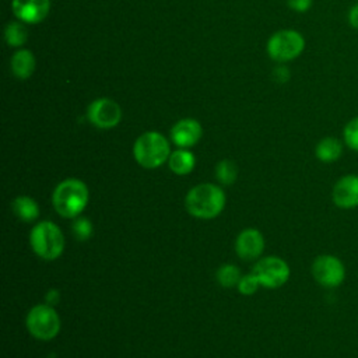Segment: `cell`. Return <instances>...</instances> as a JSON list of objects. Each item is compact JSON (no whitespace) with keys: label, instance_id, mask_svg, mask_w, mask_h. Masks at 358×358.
Returning a JSON list of instances; mask_svg holds the SVG:
<instances>
[{"label":"cell","instance_id":"5bb4252c","mask_svg":"<svg viewBox=\"0 0 358 358\" xmlns=\"http://www.w3.org/2000/svg\"><path fill=\"white\" fill-rule=\"evenodd\" d=\"M343 154V143L337 137H323L315 147V155L324 164L336 162Z\"/></svg>","mask_w":358,"mask_h":358},{"label":"cell","instance_id":"8fae6325","mask_svg":"<svg viewBox=\"0 0 358 358\" xmlns=\"http://www.w3.org/2000/svg\"><path fill=\"white\" fill-rule=\"evenodd\" d=\"M49 8V0H13L14 15L27 24H38L45 20Z\"/></svg>","mask_w":358,"mask_h":358},{"label":"cell","instance_id":"ac0fdd59","mask_svg":"<svg viewBox=\"0 0 358 358\" xmlns=\"http://www.w3.org/2000/svg\"><path fill=\"white\" fill-rule=\"evenodd\" d=\"M4 38H6V42L10 45V46H21L27 42V38H28V32H27V28L22 22H18V21H11L6 25V29H4Z\"/></svg>","mask_w":358,"mask_h":358},{"label":"cell","instance_id":"3957f363","mask_svg":"<svg viewBox=\"0 0 358 358\" xmlns=\"http://www.w3.org/2000/svg\"><path fill=\"white\" fill-rule=\"evenodd\" d=\"M133 155L137 164L143 168H158L169 159V143L166 137L158 131H145L136 140Z\"/></svg>","mask_w":358,"mask_h":358},{"label":"cell","instance_id":"4fadbf2b","mask_svg":"<svg viewBox=\"0 0 358 358\" xmlns=\"http://www.w3.org/2000/svg\"><path fill=\"white\" fill-rule=\"evenodd\" d=\"M201 124L192 117L176 122L171 129V138L180 148H187L197 144V141L201 138Z\"/></svg>","mask_w":358,"mask_h":358},{"label":"cell","instance_id":"7c38bea8","mask_svg":"<svg viewBox=\"0 0 358 358\" xmlns=\"http://www.w3.org/2000/svg\"><path fill=\"white\" fill-rule=\"evenodd\" d=\"M263 249H264V238L262 232L255 228L243 229L235 241L236 255L243 260H253L259 257Z\"/></svg>","mask_w":358,"mask_h":358},{"label":"cell","instance_id":"5b68a950","mask_svg":"<svg viewBox=\"0 0 358 358\" xmlns=\"http://www.w3.org/2000/svg\"><path fill=\"white\" fill-rule=\"evenodd\" d=\"M27 329L38 340H52L59 334L60 317L53 306L39 303L29 309L27 315Z\"/></svg>","mask_w":358,"mask_h":358},{"label":"cell","instance_id":"8992f818","mask_svg":"<svg viewBox=\"0 0 358 358\" xmlns=\"http://www.w3.org/2000/svg\"><path fill=\"white\" fill-rule=\"evenodd\" d=\"M305 49L303 36L295 29H281L271 35L267 42V52L277 62L296 59Z\"/></svg>","mask_w":358,"mask_h":358},{"label":"cell","instance_id":"ba28073f","mask_svg":"<svg viewBox=\"0 0 358 358\" xmlns=\"http://www.w3.org/2000/svg\"><path fill=\"white\" fill-rule=\"evenodd\" d=\"M310 273L315 281L324 288H336L345 278L344 263L333 255L317 256L310 266Z\"/></svg>","mask_w":358,"mask_h":358},{"label":"cell","instance_id":"484cf974","mask_svg":"<svg viewBox=\"0 0 358 358\" xmlns=\"http://www.w3.org/2000/svg\"><path fill=\"white\" fill-rule=\"evenodd\" d=\"M59 302V291L57 289H50L48 294H46V303L53 306Z\"/></svg>","mask_w":358,"mask_h":358},{"label":"cell","instance_id":"603a6c76","mask_svg":"<svg viewBox=\"0 0 358 358\" xmlns=\"http://www.w3.org/2000/svg\"><path fill=\"white\" fill-rule=\"evenodd\" d=\"M236 287H238L241 294H243V295H253L257 291V288L260 287V284H259L257 278L250 273L248 275H242V278L239 280Z\"/></svg>","mask_w":358,"mask_h":358},{"label":"cell","instance_id":"e0dca14e","mask_svg":"<svg viewBox=\"0 0 358 358\" xmlns=\"http://www.w3.org/2000/svg\"><path fill=\"white\" fill-rule=\"evenodd\" d=\"M11 208L14 214L25 222H32L39 217L38 203L29 196H18L13 200Z\"/></svg>","mask_w":358,"mask_h":358},{"label":"cell","instance_id":"9c48e42d","mask_svg":"<svg viewBox=\"0 0 358 358\" xmlns=\"http://www.w3.org/2000/svg\"><path fill=\"white\" fill-rule=\"evenodd\" d=\"M88 120L98 129H112L122 119V109L110 98H98L87 109Z\"/></svg>","mask_w":358,"mask_h":358},{"label":"cell","instance_id":"cb8c5ba5","mask_svg":"<svg viewBox=\"0 0 358 358\" xmlns=\"http://www.w3.org/2000/svg\"><path fill=\"white\" fill-rule=\"evenodd\" d=\"M287 4L289 8L298 13H305L310 8L312 0H287Z\"/></svg>","mask_w":358,"mask_h":358},{"label":"cell","instance_id":"ffe728a7","mask_svg":"<svg viewBox=\"0 0 358 358\" xmlns=\"http://www.w3.org/2000/svg\"><path fill=\"white\" fill-rule=\"evenodd\" d=\"M215 175H217V179L221 185H225V186L232 185L236 180V176H238L236 164L231 159L220 161L217 164V168H215Z\"/></svg>","mask_w":358,"mask_h":358},{"label":"cell","instance_id":"52a82bcc","mask_svg":"<svg viewBox=\"0 0 358 358\" xmlns=\"http://www.w3.org/2000/svg\"><path fill=\"white\" fill-rule=\"evenodd\" d=\"M252 274L257 278L262 287L275 289L288 281L291 270L284 259L277 256H267L253 266Z\"/></svg>","mask_w":358,"mask_h":358},{"label":"cell","instance_id":"30bf717a","mask_svg":"<svg viewBox=\"0 0 358 358\" xmlns=\"http://www.w3.org/2000/svg\"><path fill=\"white\" fill-rule=\"evenodd\" d=\"M331 200L341 210H352L358 207V175H344L334 183L331 189Z\"/></svg>","mask_w":358,"mask_h":358},{"label":"cell","instance_id":"2e32d148","mask_svg":"<svg viewBox=\"0 0 358 358\" xmlns=\"http://www.w3.org/2000/svg\"><path fill=\"white\" fill-rule=\"evenodd\" d=\"M168 165H169V168L173 173L187 175L193 171V168L196 165V158L189 150L179 148V150L171 152L169 159H168Z\"/></svg>","mask_w":358,"mask_h":358},{"label":"cell","instance_id":"7a4b0ae2","mask_svg":"<svg viewBox=\"0 0 358 358\" xmlns=\"http://www.w3.org/2000/svg\"><path fill=\"white\" fill-rule=\"evenodd\" d=\"M185 206L190 215L211 220L224 210L225 194L221 187L213 183H200L187 192Z\"/></svg>","mask_w":358,"mask_h":358},{"label":"cell","instance_id":"6da1fadb","mask_svg":"<svg viewBox=\"0 0 358 358\" xmlns=\"http://www.w3.org/2000/svg\"><path fill=\"white\" fill-rule=\"evenodd\" d=\"M90 200L87 185L80 179H64L53 190L52 204L56 213L64 218L81 215Z\"/></svg>","mask_w":358,"mask_h":358},{"label":"cell","instance_id":"4316f807","mask_svg":"<svg viewBox=\"0 0 358 358\" xmlns=\"http://www.w3.org/2000/svg\"><path fill=\"white\" fill-rule=\"evenodd\" d=\"M274 77L275 78H281V81H287V78L289 77V73H288V70L285 69V67H280V69H277L275 70V73H274Z\"/></svg>","mask_w":358,"mask_h":358},{"label":"cell","instance_id":"7402d4cb","mask_svg":"<svg viewBox=\"0 0 358 358\" xmlns=\"http://www.w3.org/2000/svg\"><path fill=\"white\" fill-rule=\"evenodd\" d=\"M71 229H73L74 238L84 242L92 235V222L87 217L78 215L77 218H74Z\"/></svg>","mask_w":358,"mask_h":358},{"label":"cell","instance_id":"277c9868","mask_svg":"<svg viewBox=\"0 0 358 358\" xmlns=\"http://www.w3.org/2000/svg\"><path fill=\"white\" fill-rule=\"evenodd\" d=\"M29 245L36 256L55 260L64 250V236L55 222L41 221L29 232Z\"/></svg>","mask_w":358,"mask_h":358},{"label":"cell","instance_id":"d4e9b609","mask_svg":"<svg viewBox=\"0 0 358 358\" xmlns=\"http://www.w3.org/2000/svg\"><path fill=\"white\" fill-rule=\"evenodd\" d=\"M347 21L351 28L358 29V1L350 7L347 14Z\"/></svg>","mask_w":358,"mask_h":358},{"label":"cell","instance_id":"9a60e30c","mask_svg":"<svg viewBox=\"0 0 358 358\" xmlns=\"http://www.w3.org/2000/svg\"><path fill=\"white\" fill-rule=\"evenodd\" d=\"M35 70V57L31 50L20 49L11 57V71L15 77L27 80Z\"/></svg>","mask_w":358,"mask_h":358},{"label":"cell","instance_id":"d6986e66","mask_svg":"<svg viewBox=\"0 0 358 358\" xmlns=\"http://www.w3.org/2000/svg\"><path fill=\"white\" fill-rule=\"evenodd\" d=\"M215 275H217V281L220 282V285H222L225 288H232V287L238 285L239 280L242 278L241 270L234 264H222L217 270Z\"/></svg>","mask_w":358,"mask_h":358},{"label":"cell","instance_id":"44dd1931","mask_svg":"<svg viewBox=\"0 0 358 358\" xmlns=\"http://www.w3.org/2000/svg\"><path fill=\"white\" fill-rule=\"evenodd\" d=\"M343 140L350 150L358 152V116L345 123L343 129Z\"/></svg>","mask_w":358,"mask_h":358}]
</instances>
